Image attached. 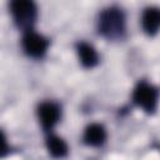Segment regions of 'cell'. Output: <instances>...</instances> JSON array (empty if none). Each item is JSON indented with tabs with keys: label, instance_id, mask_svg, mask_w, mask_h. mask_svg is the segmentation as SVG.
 Here are the masks:
<instances>
[{
	"label": "cell",
	"instance_id": "6da1fadb",
	"mask_svg": "<svg viewBox=\"0 0 160 160\" xmlns=\"http://www.w3.org/2000/svg\"><path fill=\"white\" fill-rule=\"evenodd\" d=\"M99 32L110 39H120L125 32V16L124 12L119 8H109L105 9L100 16L98 22Z\"/></svg>",
	"mask_w": 160,
	"mask_h": 160
},
{
	"label": "cell",
	"instance_id": "7a4b0ae2",
	"mask_svg": "<svg viewBox=\"0 0 160 160\" xmlns=\"http://www.w3.org/2000/svg\"><path fill=\"white\" fill-rule=\"evenodd\" d=\"M11 14L15 24L19 28H22L30 31L31 25L35 22L38 11L34 2L26 1V0H16L11 2Z\"/></svg>",
	"mask_w": 160,
	"mask_h": 160
},
{
	"label": "cell",
	"instance_id": "3957f363",
	"mask_svg": "<svg viewBox=\"0 0 160 160\" xmlns=\"http://www.w3.org/2000/svg\"><path fill=\"white\" fill-rule=\"evenodd\" d=\"M158 98H159L158 90L148 82H144V81L139 82L134 89L132 99L135 104L141 109H144L146 112H152L156 109Z\"/></svg>",
	"mask_w": 160,
	"mask_h": 160
},
{
	"label": "cell",
	"instance_id": "277c9868",
	"mask_svg": "<svg viewBox=\"0 0 160 160\" xmlns=\"http://www.w3.org/2000/svg\"><path fill=\"white\" fill-rule=\"evenodd\" d=\"M48 45L49 42L42 35L31 30L28 31L22 38V48L25 52L32 58H41L46 52Z\"/></svg>",
	"mask_w": 160,
	"mask_h": 160
},
{
	"label": "cell",
	"instance_id": "5b68a950",
	"mask_svg": "<svg viewBox=\"0 0 160 160\" xmlns=\"http://www.w3.org/2000/svg\"><path fill=\"white\" fill-rule=\"evenodd\" d=\"M38 115L41 126L45 130H51L54 125L59 121L60 108L54 102H42L38 109Z\"/></svg>",
	"mask_w": 160,
	"mask_h": 160
},
{
	"label": "cell",
	"instance_id": "8992f818",
	"mask_svg": "<svg viewBox=\"0 0 160 160\" xmlns=\"http://www.w3.org/2000/svg\"><path fill=\"white\" fill-rule=\"evenodd\" d=\"M141 25L148 35H154L160 29V9L148 8L141 16Z\"/></svg>",
	"mask_w": 160,
	"mask_h": 160
},
{
	"label": "cell",
	"instance_id": "52a82bcc",
	"mask_svg": "<svg viewBox=\"0 0 160 160\" xmlns=\"http://www.w3.org/2000/svg\"><path fill=\"white\" fill-rule=\"evenodd\" d=\"M105 139H106V131L99 124H91L84 131V141L88 145L99 146L104 144Z\"/></svg>",
	"mask_w": 160,
	"mask_h": 160
},
{
	"label": "cell",
	"instance_id": "ba28073f",
	"mask_svg": "<svg viewBox=\"0 0 160 160\" xmlns=\"http://www.w3.org/2000/svg\"><path fill=\"white\" fill-rule=\"evenodd\" d=\"M78 54H79V59H80L81 64L86 68H92L99 61L98 52L95 51V49L91 45H89L86 42H80L78 45Z\"/></svg>",
	"mask_w": 160,
	"mask_h": 160
},
{
	"label": "cell",
	"instance_id": "9c48e42d",
	"mask_svg": "<svg viewBox=\"0 0 160 160\" xmlns=\"http://www.w3.org/2000/svg\"><path fill=\"white\" fill-rule=\"evenodd\" d=\"M46 148L54 158H62L68 154V146L65 141L55 135H50L46 140Z\"/></svg>",
	"mask_w": 160,
	"mask_h": 160
}]
</instances>
